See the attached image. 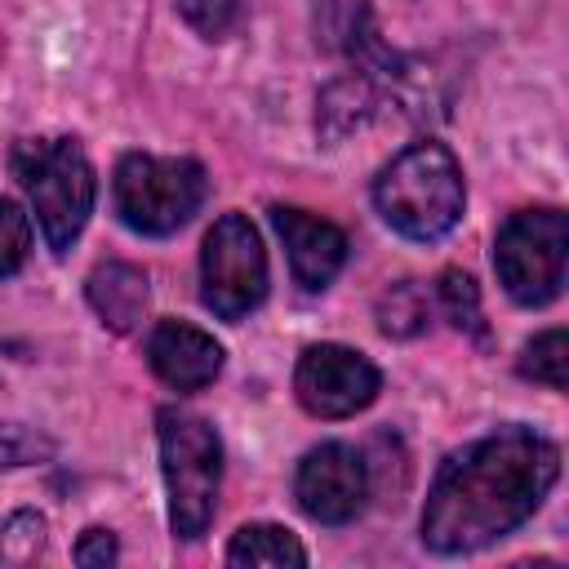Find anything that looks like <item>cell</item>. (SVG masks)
I'll return each instance as SVG.
<instances>
[{
    "label": "cell",
    "instance_id": "15",
    "mask_svg": "<svg viewBox=\"0 0 569 569\" xmlns=\"http://www.w3.org/2000/svg\"><path fill=\"white\" fill-rule=\"evenodd\" d=\"M373 316H378V329L387 338H418L431 320V307H427V293L418 280H396L378 293Z\"/></svg>",
    "mask_w": 569,
    "mask_h": 569
},
{
    "label": "cell",
    "instance_id": "21",
    "mask_svg": "<svg viewBox=\"0 0 569 569\" xmlns=\"http://www.w3.org/2000/svg\"><path fill=\"white\" fill-rule=\"evenodd\" d=\"M53 458V440L22 427V422H0V471H13V467H31V462H44Z\"/></svg>",
    "mask_w": 569,
    "mask_h": 569
},
{
    "label": "cell",
    "instance_id": "3",
    "mask_svg": "<svg viewBox=\"0 0 569 569\" xmlns=\"http://www.w3.org/2000/svg\"><path fill=\"white\" fill-rule=\"evenodd\" d=\"M9 169L36 209L44 244L53 253H67L84 231L98 196V178L84 147L76 138H22L9 156Z\"/></svg>",
    "mask_w": 569,
    "mask_h": 569
},
{
    "label": "cell",
    "instance_id": "4",
    "mask_svg": "<svg viewBox=\"0 0 569 569\" xmlns=\"http://www.w3.org/2000/svg\"><path fill=\"white\" fill-rule=\"evenodd\" d=\"M156 436H160V471L169 493V529L173 538L196 542L218 511L222 440L204 418L187 409H160Z\"/></svg>",
    "mask_w": 569,
    "mask_h": 569
},
{
    "label": "cell",
    "instance_id": "19",
    "mask_svg": "<svg viewBox=\"0 0 569 569\" xmlns=\"http://www.w3.org/2000/svg\"><path fill=\"white\" fill-rule=\"evenodd\" d=\"M436 298H440V311L453 320V329H467V333H480V289L467 271L449 267L436 284Z\"/></svg>",
    "mask_w": 569,
    "mask_h": 569
},
{
    "label": "cell",
    "instance_id": "6",
    "mask_svg": "<svg viewBox=\"0 0 569 569\" xmlns=\"http://www.w3.org/2000/svg\"><path fill=\"white\" fill-rule=\"evenodd\" d=\"M569 222L560 209H516L493 236V271L520 307H547L565 284Z\"/></svg>",
    "mask_w": 569,
    "mask_h": 569
},
{
    "label": "cell",
    "instance_id": "18",
    "mask_svg": "<svg viewBox=\"0 0 569 569\" xmlns=\"http://www.w3.org/2000/svg\"><path fill=\"white\" fill-rule=\"evenodd\" d=\"M182 22L191 31H200L204 40H227L231 31H240L249 4L244 0H173Z\"/></svg>",
    "mask_w": 569,
    "mask_h": 569
},
{
    "label": "cell",
    "instance_id": "14",
    "mask_svg": "<svg viewBox=\"0 0 569 569\" xmlns=\"http://www.w3.org/2000/svg\"><path fill=\"white\" fill-rule=\"evenodd\" d=\"M378 111V93L365 76H347V80H333L325 93H320V129L325 138H342L351 129H360L369 116Z\"/></svg>",
    "mask_w": 569,
    "mask_h": 569
},
{
    "label": "cell",
    "instance_id": "9",
    "mask_svg": "<svg viewBox=\"0 0 569 569\" xmlns=\"http://www.w3.org/2000/svg\"><path fill=\"white\" fill-rule=\"evenodd\" d=\"M293 498L316 525H347L365 511L369 467L351 445L325 440L302 453V462L293 471Z\"/></svg>",
    "mask_w": 569,
    "mask_h": 569
},
{
    "label": "cell",
    "instance_id": "22",
    "mask_svg": "<svg viewBox=\"0 0 569 569\" xmlns=\"http://www.w3.org/2000/svg\"><path fill=\"white\" fill-rule=\"evenodd\" d=\"M116 560H120V542H116L111 529L93 525V529L80 533V542H76V565H116Z\"/></svg>",
    "mask_w": 569,
    "mask_h": 569
},
{
    "label": "cell",
    "instance_id": "1",
    "mask_svg": "<svg viewBox=\"0 0 569 569\" xmlns=\"http://www.w3.org/2000/svg\"><path fill=\"white\" fill-rule=\"evenodd\" d=\"M560 449L533 427H498L458 449L431 480L418 520L422 547L467 556L516 533L551 493Z\"/></svg>",
    "mask_w": 569,
    "mask_h": 569
},
{
    "label": "cell",
    "instance_id": "16",
    "mask_svg": "<svg viewBox=\"0 0 569 569\" xmlns=\"http://www.w3.org/2000/svg\"><path fill=\"white\" fill-rule=\"evenodd\" d=\"M520 373L551 387V391H565L569 387V338H565V329H547L533 342H525Z\"/></svg>",
    "mask_w": 569,
    "mask_h": 569
},
{
    "label": "cell",
    "instance_id": "8",
    "mask_svg": "<svg viewBox=\"0 0 569 569\" xmlns=\"http://www.w3.org/2000/svg\"><path fill=\"white\" fill-rule=\"evenodd\" d=\"M293 391H298V405L311 413V418H351L360 409H369L382 391V373L373 369L369 356H360L356 347H342V342H316L298 356V369H293Z\"/></svg>",
    "mask_w": 569,
    "mask_h": 569
},
{
    "label": "cell",
    "instance_id": "20",
    "mask_svg": "<svg viewBox=\"0 0 569 569\" xmlns=\"http://www.w3.org/2000/svg\"><path fill=\"white\" fill-rule=\"evenodd\" d=\"M27 258H31V218L22 213V204L0 196V280L18 276Z\"/></svg>",
    "mask_w": 569,
    "mask_h": 569
},
{
    "label": "cell",
    "instance_id": "5",
    "mask_svg": "<svg viewBox=\"0 0 569 569\" xmlns=\"http://www.w3.org/2000/svg\"><path fill=\"white\" fill-rule=\"evenodd\" d=\"M209 196V178L187 156H147L129 151L116 164L111 200L129 231L138 236H173L196 218Z\"/></svg>",
    "mask_w": 569,
    "mask_h": 569
},
{
    "label": "cell",
    "instance_id": "10",
    "mask_svg": "<svg viewBox=\"0 0 569 569\" xmlns=\"http://www.w3.org/2000/svg\"><path fill=\"white\" fill-rule=\"evenodd\" d=\"M271 222H276V231L284 240L293 280L307 293L329 289L333 276L347 262V236H342V227H333L329 218H316L307 209H293V204H276L271 209Z\"/></svg>",
    "mask_w": 569,
    "mask_h": 569
},
{
    "label": "cell",
    "instance_id": "13",
    "mask_svg": "<svg viewBox=\"0 0 569 569\" xmlns=\"http://www.w3.org/2000/svg\"><path fill=\"white\" fill-rule=\"evenodd\" d=\"M227 565H262V569L307 565V551L284 525H244L227 547Z\"/></svg>",
    "mask_w": 569,
    "mask_h": 569
},
{
    "label": "cell",
    "instance_id": "17",
    "mask_svg": "<svg viewBox=\"0 0 569 569\" xmlns=\"http://www.w3.org/2000/svg\"><path fill=\"white\" fill-rule=\"evenodd\" d=\"M49 542V525L40 511L22 507L0 525V560L4 565H31Z\"/></svg>",
    "mask_w": 569,
    "mask_h": 569
},
{
    "label": "cell",
    "instance_id": "2",
    "mask_svg": "<svg viewBox=\"0 0 569 569\" xmlns=\"http://www.w3.org/2000/svg\"><path fill=\"white\" fill-rule=\"evenodd\" d=\"M373 204L391 231L405 240H440L458 227L467 187L453 151L445 142H409L373 182Z\"/></svg>",
    "mask_w": 569,
    "mask_h": 569
},
{
    "label": "cell",
    "instance_id": "11",
    "mask_svg": "<svg viewBox=\"0 0 569 569\" xmlns=\"http://www.w3.org/2000/svg\"><path fill=\"white\" fill-rule=\"evenodd\" d=\"M147 365L173 391H200L222 373V347L213 333L187 320H160L147 333Z\"/></svg>",
    "mask_w": 569,
    "mask_h": 569
},
{
    "label": "cell",
    "instance_id": "12",
    "mask_svg": "<svg viewBox=\"0 0 569 569\" xmlns=\"http://www.w3.org/2000/svg\"><path fill=\"white\" fill-rule=\"evenodd\" d=\"M84 293H89V307L98 311V320L116 333H133L147 316V302H151L147 271L133 262H98Z\"/></svg>",
    "mask_w": 569,
    "mask_h": 569
},
{
    "label": "cell",
    "instance_id": "7",
    "mask_svg": "<svg viewBox=\"0 0 569 569\" xmlns=\"http://www.w3.org/2000/svg\"><path fill=\"white\" fill-rule=\"evenodd\" d=\"M267 298V249L244 213H222L200 249V302L218 320H244Z\"/></svg>",
    "mask_w": 569,
    "mask_h": 569
}]
</instances>
